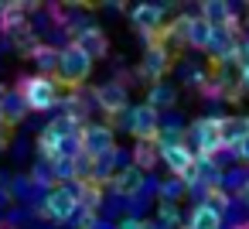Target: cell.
<instances>
[{
    "label": "cell",
    "instance_id": "cell-27",
    "mask_svg": "<svg viewBox=\"0 0 249 229\" xmlns=\"http://www.w3.org/2000/svg\"><path fill=\"white\" fill-rule=\"evenodd\" d=\"M120 229H150V226H147L143 219H123V222H120Z\"/></svg>",
    "mask_w": 249,
    "mask_h": 229
},
{
    "label": "cell",
    "instance_id": "cell-11",
    "mask_svg": "<svg viewBox=\"0 0 249 229\" xmlns=\"http://www.w3.org/2000/svg\"><path fill=\"white\" fill-rule=\"evenodd\" d=\"M143 185H147V174L137 171L133 164L116 168V174H113V181H109V188H113L120 198H137V195L143 191Z\"/></svg>",
    "mask_w": 249,
    "mask_h": 229
},
{
    "label": "cell",
    "instance_id": "cell-18",
    "mask_svg": "<svg viewBox=\"0 0 249 229\" xmlns=\"http://www.w3.org/2000/svg\"><path fill=\"white\" fill-rule=\"evenodd\" d=\"M0 113H4V127H18L28 116V110H24L18 93H0Z\"/></svg>",
    "mask_w": 249,
    "mask_h": 229
},
{
    "label": "cell",
    "instance_id": "cell-17",
    "mask_svg": "<svg viewBox=\"0 0 249 229\" xmlns=\"http://www.w3.org/2000/svg\"><path fill=\"white\" fill-rule=\"evenodd\" d=\"M184 229H222V215L215 212V209H208V205H195L191 209V215H188V222H184Z\"/></svg>",
    "mask_w": 249,
    "mask_h": 229
},
{
    "label": "cell",
    "instance_id": "cell-2",
    "mask_svg": "<svg viewBox=\"0 0 249 229\" xmlns=\"http://www.w3.org/2000/svg\"><path fill=\"white\" fill-rule=\"evenodd\" d=\"M92 65H96V62H92L79 45L69 41L65 48H58V69H55L52 79H55L58 86H65V89H79V86L92 76Z\"/></svg>",
    "mask_w": 249,
    "mask_h": 229
},
{
    "label": "cell",
    "instance_id": "cell-14",
    "mask_svg": "<svg viewBox=\"0 0 249 229\" xmlns=\"http://www.w3.org/2000/svg\"><path fill=\"white\" fill-rule=\"evenodd\" d=\"M130 157H133L130 164H133L137 171H143V174H147V171H150V168L160 161V147H157V140H137Z\"/></svg>",
    "mask_w": 249,
    "mask_h": 229
},
{
    "label": "cell",
    "instance_id": "cell-10",
    "mask_svg": "<svg viewBox=\"0 0 249 229\" xmlns=\"http://www.w3.org/2000/svg\"><path fill=\"white\" fill-rule=\"evenodd\" d=\"M72 45H79L92 62H99V58H106L109 55V38H106V31L103 28H96V24H86L79 35H75V41Z\"/></svg>",
    "mask_w": 249,
    "mask_h": 229
},
{
    "label": "cell",
    "instance_id": "cell-12",
    "mask_svg": "<svg viewBox=\"0 0 249 229\" xmlns=\"http://www.w3.org/2000/svg\"><path fill=\"white\" fill-rule=\"evenodd\" d=\"M198 18H205L212 28H235L239 24V18H235V11L225 4V0H205L201 4V14Z\"/></svg>",
    "mask_w": 249,
    "mask_h": 229
},
{
    "label": "cell",
    "instance_id": "cell-3",
    "mask_svg": "<svg viewBox=\"0 0 249 229\" xmlns=\"http://www.w3.org/2000/svg\"><path fill=\"white\" fill-rule=\"evenodd\" d=\"M79 151L86 157H92V161L113 154L116 151V130H113V123H92V120H86L79 127Z\"/></svg>",
    "mask_w": 249,
    "mask_h": 229
},
{
    "label": "cell",
    "instance_id": "cell-24",
    "mask_svg": "<svg viewBox=\"0 0 249 229\" xmlns=\"http://www.w3.org/2000/svg\"><path fill=\"white\" fill-rule=\"evenodd\" d=\"M229 62H235L239 69H246L249 65V35H242L239 41H235V48H232V58Z\"/></svg>",
    "mask_w": 249,
    "mask_h": 229
},
{
    "label": "cell",
    "instance_id": "cell-31",
    "mask_svg": "<svg viewBox=\"0 0 249 229\" xmlns=\"http://www.w3.org/2000/svg\"><path fill=\"white\" fill-rule=\"evenodd\" d=\"M235 229H249V222H246V226H235Z\"/></svg>",
    "mask_w": 249,
    "mask_h": 229
},
{
    "label": "cell",
    "instance_id": "cell-1",
    "mask_svg": "<svg viewBox=\"0 0 249 229\" xmlns=\"http://www.w3.org/2000/svg\"><path fill=\"white\" fill-rule=\"evenodd\" d=\"M14 93L21 96L28 113H48L52 106H58V82L48 76H24L18 79Z\"/></svg>",
    "mask_w": 249,
    "mask_h": 229
},
{
    "label": "cell",
    "instance_id": "cell-28",
    "mask_svg": "<svg viewBox=\"0 0 249 229\" xmlns=\"http://www.w3.org/2000/svg\"><path fill=\"white\" fill-rule=\"evenodd\" d=\"M235 82H239V89H242V93H249V65H246V69H239V79H235Z\"/></svg>",
    "mask_w": 249,
    "mask_h": 229
},
{
    "label": "cell",
    "instance_id": "cell-19",
    "mask_svg": "<svg viewBox=\"0 0 249 229\" xmlns=\"http://www.w3.org/2000/svg\"><path fill=\"white\" fill-rule=\"evenodd\" d=\"M242 137H249V116H222V144L232 147Z\"/></svg>",
    "mask_w": 249,
    "mask_h": 229
},
{
    "label": "cell",
    "instance_id": "cell-7",
    "mask_svg": "<svg viewBox=\"0 0 249 229\" xmlns=\"http://www.w3.org/2000/svg\"><path fill=\"white\" fill-rule=\"evenodd\" d=\"M137 140H157V130H160V113L147 103L133 106L130 110V127H126Z\"/></svg>",
    "mask_w": 249,
    "mask_h": 229
},
{
    "label": "cell",
    "instance_id": "cell-22",
    "mask_svg": "<svg viewBox=\"0 0 249 229\" xmlns=\"http://www.w3.org/2000/svg\"><path fill=\"white\" fill-rule=\"evenodd\" d=\"M184 181H178V178H167V181H160V205H174L181 195H184Z\"/></svg>",
    "mask_w": 249,
    "mask_h": 229
},
{
    "label": "cell",
    "instance_id": "cell-23",
    "mask_svg": "<svg viewBox=\"0 0 249 229\" xmlns=\"http://www.w3.org/2000/svg\"><path fill=\"white\" fill-rule=\"evenodd\" d=\"M201 205H208V209H215V212L222 215V209L229 205V195H225L222 188H205V191H201Z\"/></svg>",
    "mask_w": 249,
    "mask_h": 229
},
{
    "label": "cell",
    "instance_id": "cell-5",
    "mask_svg": "<svg viewBox=\"0 0 249 229\" xmlns=\"http://www.w3.org/2000/svg\"><path fill=\"white\" fill-rule=\"evenodd\" d=\"M38 212H41L48 222H72L75 212H79V202H75L72 185H52Z\"/></svg>",
    "mask_w": 249,
    "mask_h": 229
},
{
    "label": "cell",
    "instance_id": "cell-30",
    "mask_svg": "<svg viewBox=\"0 0 249 229\" xmlns=\"http://www.w3.org/2000/svg\"><path fill=\"white\" fill-rule=\"evenodd\" d=\"M0 130H4V113H0Z\"/></svg>",
    "mask_w": 249,
    "mask_h": 229
},
{
    "label": "cell",
    "instance_id": "cell-8",
    "mask_svg": "<svg viewBox=\"0 0 249 229\" xmlns=\"http://www.w3.org/2000/svg\"><path fill=\"white\" fill-rule=\"evenodd\" d=\"M167 7H160V4H137L133 11H130V24L147 38V35H157L164 24H167Z\"/></svg>",
    "mask_w": 249,
    "mask_h": 229
},
{
    "label": "cell",
    "instance_id": "cell-20",
    "mask_svg": "<svg viewBox=\"0 0 249 229\" xmlns=\"http://www.w3.org/2000/svg\"><path fill=\"white\" fill-rule=\"evenodd\" d=\"M174 103V86L171 82H150L147 89V106H154L160 113V106H171Z\"/></svg>",
    "mask_w": 249,
    "mask_h": 229
},
{
    "label": "cell",
    "instance_id": "cell-6",
    "mask_svg": "<svg viewBox=\"0 0 249 229\" xmlns=\"http://www.w3.org/2000/svg\"><path fill=\"white\" fill-rule=\"evenodd\" d=\"M171 65H174V55H171L167 45H160V41H147V45H143L140 72H143L150 82H164V76L171 72Z\"/></svg>",
    "mask_w": 249,
    "mask_h": 229
},
{
    "label": "cell",
    "instance_id": "cell-21",
    "mask_svg": "<svg viewBox=\"0 0 249 229\" xmlns=\"http://www.w3.org/2000/svg\"><path fill=\"white\" fill-rule=\"evenodd\" d=\"M48 171H52L55 181H65V185L75 181V161H72V157H55V161L48 164Z\"/></svg>",
    "mask_w": 249,
    "mask_h": 229
},
{
    "label": "cell",
    "instance_id": "cell-26",
    "mask_svg": "<svg viewBox=\"0 0 249 229\" xmlns=\"http://www.w3.org/2000/svg\"><path fill=\"white\" fill-rule=\"evenodd\" d=\"M157 219H160L167 229L178 226V205H160V209H157Z\"/></svg>",
    "mask_w": 249,
    "mask_h": 229
},
{
    "label": "cell",
    "instance_id": "cell-9",
    "mask_svg": "<svg viewBox=\"0 0 249 229\" xmlns=\"http://www.w3.org/2000/svg\"><path fill=\"white\" fill-rule=\"evenodd\" d=\"M96 106L106 113V120H116L120 113H126V86H120V82H103V86H96Z\"/></svg>",
    "mask_w": 249,
    "mask_h": 229
},
{
    "label": "cell",
    "instance_id": "cell-4",
    "mask_svg": "<svg viewBox=\"0 0 249 229\" xmlns=\"http://www.w3.org/2000/svg\"><path fill=\"white\" fill-rule=\"evenodd\" d=\"M195 140H198L195 161L198 164H215L218 151H225V144H222V116H201V120H195Z\"/></svg>",
    "mask_w": 249,
    "mask_h": 229
},
{
    "label": "cell",
    "instance_id": "cell-25",
    "mask_svg": "<svg viewBox=\"0 0 249 229\" xmlns=\"http://www.w3.org/2000/svg\"><path fill=\"white\" fill-rule=\"evenodd\" d=\"M229 151H232V157H235L239 164H246V168H249V137H242V140H235V144H232Z\"/></svg>",
    "mask_w": 249,
    "mask_h": 229
},
{
    "label": "cell",
    "instance_id": "cell-29",
    "mask_svg": "<svg viewBox=\"0 0 249 229\" xmlns=\"http://www.w3.org/2000/svg\"><path fill=\"white\" fill-rule=\"evenodd\" d=\"M239 198H242V202H246V209H249V178L239 185Z\"/></svg>",
    "mask_w": 249,
    "mask_h": 229
},
{
    "label": "cell",
    "instance_id": "cell-16",
    "mask_svg": "<svg viewBox=\"0 0 249 229\" xmlns=\"http://www.w3.org/2000/svg\"><path fill=\"white\" fill-rule=\"evenodd\" d=\"M31 58H35V65H38V76H55V69H58V48H52V45H35L31 52H28Z\"/></svg>",
    "mask_w": 249,
    "mask_h": 229
},
{
    "label": "cell",
    "instance_id": "cell-13",
    "mask_svg": "<svg viewBox=\"0 0 249 229\" xmlns=\"http://www.w3.org/2000/svg\"><path fill=\"white\" fill-rule=\"evenodd\" d=\"M28 11H31V4H4V11H0V31L14 35L21 28H28Z\"/></svg>",
    "mask_w": 249,
    "mask_h": 229
},
{
    "label": "cell",
    "instance_id": "cell-15",
    "mask_svg": "<svg viewBox=\"0 0 249 229\" xmlns=\"http://www.w3.org/2000/svg\"><path fill=\"white\" fill-rule=\"evenodd\" d=\"M188 48H198V52H208L212 48V24L198 14H191V24H188Z\"/></svg>",
    "mask_w": 249,
    "mask_h": 229
}]
</instances>
